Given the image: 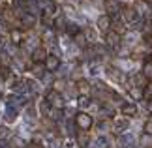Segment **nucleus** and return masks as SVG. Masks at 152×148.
Here are the masks:
<instances>
[{
    "instance_id": "obj_1",
    "label": "nucleus",
    "mask_w": 152,
    "mask_h": 148,
    "mask_svg": "<svg viewBox=\"0 0 152 148\" xmlns=\"http://www.w3.org/2000/svg\"><path fill=\"white\" fill-rule=\"evenodd\" d=\"M73 122L81 131H88V129L94 126V120H92V116L88 112H77V114L73 116Z\"/></svg>"
},
{
    "instance_id": "obj_7",
    "label": "nucleus",
    "mask_w": 152,
    "mask_h": 148,
    "mask_svg": "<svg viewBox=\"0 0 152 148\" xmlns=\"http://www.w3.org/2000/svg\"><path fill=\"white\" fill-rule=\"evenodd\" d=\"M120 112H122V116H126V118H133V116H137V105L133 103V101H128V103H122L120 105Z\"/></svg>"
},
{
    "instance_id": "obj_2",
    "label": "nucleus",
    "mask_w": 152,
    "mask_h": 148,
    "mask_svg": "<svg viewBox=\"0 0 152 148\" xmlns=\"http://www.w3.org/2000/svg\"><path fill=\"white\" fill-rule=\"evenodd\" d=\"M45 101H47L53 109H64V96L60 92L56 90H47V94H45Z\"/></svg>"
},
{
    "instance_id": "obj_24",
    "label": "nucleus",
    "mask_w": 152,
    "mask_h": 148,
    "mask_svg": "<svg viewBox=\"0 0 152 148\" xmlns=\"http://www.w3.org/2000/svg\"><path fill=\"white\" fill-rule=\"evenodd\" d=\"M32 71H34V75H36V77H39V79H42V77L45 75L43 71H45V68L42 66V64H36V66H34V69H32Z\"/></svg>"
},
{
    "instance_id": "obj_12",
    "label": "nucleus",
    "mask_w": 152,
    "mask_h": 148,
    "mask_svg": "<svg viewBox=\"0 0 152 148\" xmlns=\"http://www.w3.org/2000/svg\"><path fill=\"white\" fill-rule=\"evenodd\" d=\"M96 25H98V30H102V32L107 34V32L111 30V17H109V15H102V17H98Z\"/></svg>"
},
{
    "instance_id": "obj_25",
    "label": "nucleus",
    "mask_w": 152,
    "mask_h": 148,
    "mask_svg": "<svg viewBox=\"0 0 152 148\" xmlns=\"http://www.w3.org/2000/svg\"><path fill=\"white\" fill-rule=\"evenodd\" d=\"M10 135H11V133H10V129H8V128H0V139H2V141H4V139H8Z\"/></svg>"
},
{
    "instance_id": "obj_9",
    "label": "nucleus",
    "mask_w": 152,
    "mask_h": 148,
    "mask_svg": "<svg viewBox=\"0 0 152 148\" xmlns=\"http://www.w3.org/2000/svg\"><path fill=\"white\" fill-rule=\"evenodd\" d=\"M133 9L137 11V15H139V17H147V15L150 13V11H152V6L147 2V0H139V2L135 4V8H133Z\"/></svg>"
},
{
    "instance_id": "obj_26",
    "label": "nucleus",
    "mask_w": 152,
    "mask_h": 148,
    "mask_svg": "<svg viewBox=\"0 0 152 148\" xmlns=\"http://www.w3.org/2000/svg\"><path fill=\"white\" fill-rule=\"evenodd\" d=\"M0 77H2V79H8V77H10V69L8 68H0Z\"/></svg>"
},
{
    "instance_id": "obj_17",
    "label": "nucleus",
    "mask_w": 152,
    "mask_h": 148,
    "mask_svg": "<svg viewBox=\"0 0 152 148\" xmlns=\"http://www.w3.org/2000/svg\"><path fill=\"white\" fill-rule=\"evenodd\" d=\"M141 73L147 77L148 81H152V58H147V60L143 62V69H141Z\"/></svg>"
},
{
    "instance_id": "obj_19",
    "label": "nucleus",
    "mask_w": 152,
    "mask_h": 148,
    "mask_svg": "<svg viewBox=\"0 0 152 148\" xmlns=\"http://www.w3.org/2000/svg\"><path fill=\"white\" fill-rule=\"evenodd\" d=\"M73 39H75V45H77V47H83V49H86V36H85V32H79Z\"/></svg>"
},
{
    "instance_id": "obj_20",
    "label": "nucleus",
    "mask_w": 152,
    "mask_h": 148,
    "mask_svg": "<svg viewBox=\"0 0 152 148\" xmlns=\"http://www.w3.org/2000/svg\"><path fill=\"white\" fill-rule=\"evenodd\" d=\"M51 105L47 103V101H45V99H43V101L42 103H39V114H42V116H49V112H51Z\"/></svg>"
},
{
    "instance_id": "obj_8",
    "label": "nucleus",
    "mask_w": 152,
    "mask_h": 148,
    "mask_svg": "<svg viewBox=\"0 0 152 148\" xmlns=\"http://www.w3.org/2000/svg\"><path fill=\"white\" fill-rule=\"evenodd\" d=\"M75 146H79V148H88L90 146V135L88 131H79L75 133Z\"/></svg>"
},
{
    "instance_id": "obj_14",
    "label": "nucleus",
    "mask_w": 152,
    "mask_h": 148,
    "mask_svg": "<svg viewBox=\"0 0 152 148\" xmlns=\"http://www.w3.org/2000/svg\"><path fill=\"white\" fill-rule=\"evenodd\" d=\"M77 92H79V96H88V92H90V82L85 81V79H79V81H77Z\"/></svg>"
},
{
    "instance_id": "obj_5",
    "label": "nucleus",
    "mask_w": 152,
    "mask_h": 148,
    "mask_svg": "<svg viewBox=\"0 0 152 148\" xmlns=\"http://www.w3.org/2000/svg\"><path fill=\"white\" fill-rule=\"evenodd\" d=\"M43 66H45V69H47L49 73H53V71H56V69L60 68V58L51 52V55H47V58H45Z\"/></svg>"
},
{
    "instance_id": "obj_22",
    "label": "nucleus",
    "mask_w": 152,
    "mask_h": 148,
    "mask_svg": "<svg viewBox=\"0 0 152 148\" xmlns=\"http://www.w3.org/2000/svg\"><path fill=\"white\" fill-rule=\"evenodd\" d=\"M6 120L8 122H15V118H17V109H10L8 107V111H6Z\"/></svg>"
},
{
    "instance_id": "obj_10",
    "label": "nucleus",
    "mask_w": 152,
    "mask_h": 148,
    "mask_svg": "<svg viewBox=\"0 0 152 148\" xmlns=\"http://www.w3.org/2000/svg\"><path fill=\"white\" fill-rule=\"evenodd\" d=\"M45 58H47V51H45V47L38 45L36 49L32 51V60L36 62V64H43V62H45Z\"/></svg>"
},
{
    "instance_id": "obj_16",
    "label": "nucleus",
    "mask_w": 152,
    "mask_h": 148,
    "mask_svg": "<svg viewBox=\"0 0 152 148\" xmlns=\"http://www.w3.org/2000/svg\"><path fill=\"white\" fill-rule=\"evenodd\" d=\"M64 32H66L69 38H75L81 32V28H79L77 23H66V30H64Z\"/></svg>"
},
{
    "instance_id": "obj_18",
    "label": "nucleus",
    "mask_w": 152,
    "mask_h": 148,
    "mask_svg": "<svg viewBox=\"0 0 152 148\" xmlns=\"http://www.w3.org/2000/svg\"><path fill=\"white\" fill-rule=\"evenodd\" d=\"M90 105H92L90 96H77V107L79 109H88Z\"/></svg>"
},
{
    "instance_id": "obj_4",
    "label": "nucleus",
    "mask_w": 152,
    "mask_h": 148,
    "mask_svg": "<svg viewBox=\"0 0 152 148\" xmlns=\"http://www.w3.org/2000/svg\"><path fill=\"white\" fill-rule=\"evenodd\" d=\"M128 129H130V118L120 116V118H115L113 120V131L115 133L124 135V133H128Z\"/></svg>"
},
{
    "instance_id": "obj_3",
    "label": "nucleus",
    "mask_w": 152,
    "mask_h": 148,
    "mask_svg": "<svg viewBox=\"0 0 152 148\" xmlns=\"http://www.w3.org/2000/svg\"><path fill=\"white\" fill-rule=\"evenodd\" d=\"M105 45H107L111 51H118L120 45H122V36L116 34L115 30H109L107 34H105Z\"/></svg>"
},
{
    "instance_id": "obj_6",
    "label": "nucleus",
    "mask_w": 152,
    "mask_h": 148,
    "mask_svg": "<svg viewBox=\"0 0 152 148\" xmlns=\"http://www.w3.org/2000/svg\"><path fill=\"white\" fill-rule=\"evenodd\" d=\"M105 11H107V15H109V17L118 15L120 11H122V4H120V0H105Z\"/></svg>"
},
{
    "instance_id": "obj_27",
    "label": "nucleus",
    "mask_w": 152,
    "mask_h": 148,
    "mask_svg": "<svg viewBox=\"0 0 152 148\" xmlns=\"http://www.w3.org/2000/svg\"><path fill=\"white\" fill-rule=\"evenodd\" d=\"M0 99H2V92H0Z\"/></svg>"
},
{
    "instance_id": "obj_11",
    "label": "nucleus",
    "mask_w": 152,
    "mask_h": 148,
    "mask_svg": "<svg viewBox=\"0 0 152 148\" xmlns=\"http://www.w3.org/2000/svg\"><path fill=\"white\" fill-rule=\"evenodd\" d=\"M128 94H130V98L133 99V103L135 101H143L145 99V90L143 88H137V86H128Z\"/></svg>"
},
{
    "instance_id": "obj_13",
    "label": "nucleus",
    "mask_w": 152,
    "mask_h": 148,
    "mask_svg": "<svg viewBox=\"0 0 152 148\" xmlns=\"http://www.w3.org/2000/svg\"><path fill=\"white\" fill-rule=\"evenodd\" d=\"M21 26L23 28H34L36 26V15L34 13H23L21 15Z\"/></svg>"
},
{
    "instance_id": "obj_23",
    "label": "nucleus",
    "mask_w": 152,
    "mask_h": 148,
    "mask_svg": "<svg viewBox=\"0 0 152 148\" xmlns=\"http://www.w3.org/2000/svg\"><path fill=\"white\" fill-rule=\"evenodd\" d=\"M11 41H13V43H21V41H23L21 30H11Z\"/></svg>"
},
{
    "instance_id": "obj_15",
    "label": "nucleus",
    "mask_w": 152,
    "mask_h": 148,
    "mask_svg": "<svg viewBox=\"0 0 152 148\" xmlns=\"http://www.w3.org/2000/svg\"><path fill=\"white\" fill-rule=\"evenodd\" d=\"M137 146L139 148H152V135L143 133L141 137L137 139Z\"/></svg>"
},
{
    "instance_id": "obj_21",
    "label": "nucleus",
    "mask_w": 152,
    "mask_h": 148,
    "mask_svg": "<svg viewBox=\"0 0 152 148\" xmlns=\"http://www.w3.org/2000/svg\"><path fill=\"white\" fill-rule=\"evenodd\" d=\"M143 133L152 135V116H148L147 120H145V124H143Z\"/></svg>"
}]
</instances>
